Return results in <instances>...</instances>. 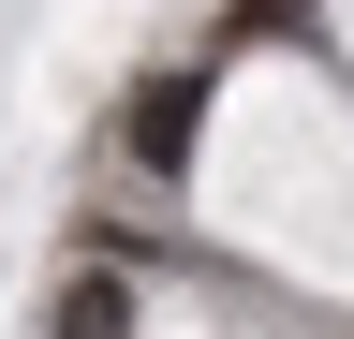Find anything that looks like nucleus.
<instances>
[{
  "instance_id": "obj_1",
  "label": "nucleus",
  "mask_w": 354,
  "mask_h": 339,
  "mask_svg": "<svg viewBox=\"0 0 354 339\" xmlns=\"http://www.w3.org/2000/svg\"><path fill=\"white\" fill-rule=\"evenodd\" d=\"M192 118H207V74H148V104H133V162L177 177V162H192Z\"/></svg>"
},
{
  "instance_id": "obj_2",
  "label": "nucleus",
  "mask_w": 354,
  "mask_h": 339,
  "mask_svg": "<svg viewBox=\"0 0 354 339\" xmlns=\"http://www.w3.org/2000/svg\"><path fill=\"white\" fill-rule=\"evenodd\" d=\"M59 339H133V295H118V280H74V295H59Z\"/></svg>"
}]
</instances>
